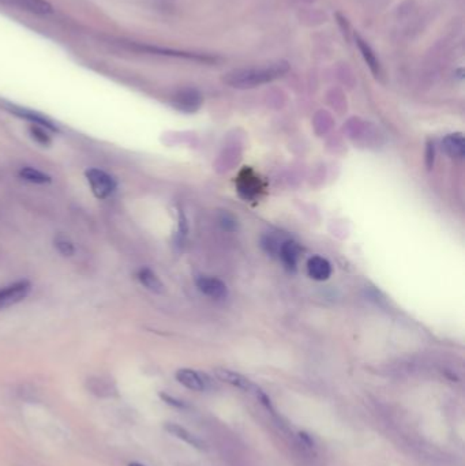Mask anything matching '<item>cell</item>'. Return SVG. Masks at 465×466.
Returning a JSON list of instances; mask_svg holds the SVG:
<instances>
[{
    "instance_id": "1",
    "label": "cell",
    "mask_w": 465,
    "mask_h": 466,
    "mask_svg": "<svg viewBox=\"0 0 465 466\" xmlns=\"http://www.w3.org/2000/svg\"><path fill=\"white\" fill-rule=\"evenodd\" d=\"M288 71L289 65L281 60L262 67L232 70L224 75L223 81L235 89H254L284 77Z\"/></svg>"
},
{
    "instance_id": "2",
    "label": "cell",
    "mask_w": 465,
    "mask_h": 466,
    "mask_svg": "<svg viewBox=\"0 0 465 466\" xmlns=\"http://www.w3.org/2000/svg\"><path fill=\"white\" fill-rule=\"evenodd\" d=\"M85 174L96 198L107 199L108 196H111L116 190L115 179L107 172L97 168H91L89 171H86Z\"/></svg>"
},
{
    "instance_id": "3",
    "label": "cell",
    "mask_w": 465,
    "mask_h": 466,
    "mask_svg": "<svg viewBox=\"0 0 465 466\" xmlns=\"http://www.w3.org/2000/svg\"><path fill=\"white\" fill-rule=\"evenodd\" d=\"M202 103H203V97L201 91L194 87H183L171 99V104L178 111L184 113H196L202 106Z\"/></svg>"
},
{
    "instance_id": "4",
    "label": "cell",
    "mask_w": 465,
    "mask_h": 466,
    "mask_svg": "<svg viewBox=\"0 0 465 466\" xmlns=\"http://www.w3.org/2000/svg\"><path fill=\"white\" fill-rule=\"evenodd\" d=\"M32 284L28 279H21L0 289V311L21 303L30 294Z\"/></svg>"
},
{
    "instance_id": "5",
    "label": "cell",
    "mask_w": 465,
    "mask_h": 466,
    "mask_svg": "<svg viewBox=\"0 0 465 466\" xmlns=\"http://www.w3.org/2000/svg\"><path fill=\"white\" fill-rule=\"evenodd\" d=\"M175 377L180 384L193 392H205L211 384L208 375L201 374L191 368H180L177 371Z\"/></svg>"
},
{
    "instance_id": "6",
    "label": "cell",
    "mask_w": 465,
    "mask_h": 466,
    "mask_svg": "<svg viewBox=\"0 0 465 466\" xmlns=\"http://www.w3.org/2000/svg\"><path fill=\"white\" fill-rule=\"evenodd\" d=\"M197 288L199 289L201 294L215 299V300H223L228 296V287L225 285V282H223L220 278L211 276H201L198 277Z\"/></svg>"
},
{
    "instance_id": "7",
    "label": "cell",
    "mask_w": 465,
    "mask_h": 466,
    "mask_svg": "<svg viewBox=\"0 0 465 466\" xmlns=\"http://www.w3.org/2000/svg\"><path fill=\"white\" fill-rule=\"evenodd\" d=\"M215 377L221 382H225L228 384H231L233 387H237L243 392H250L254 393L257 390L258 386H255L250 379H247L246 377H243L239 372H235L232 370L228 368H215Z\"/></svg>"
},
{
    "instance_id": "8",
    "label": "cell",
    "mask_w": 465,
    "mask_h": 466,
    "mask_svg": "<svg viewBox=\"0 0 465 466\" xmlns=\"http://www.w3.org/2000/svg\"><path fill=\"white\" fill-rule=\"evenodd\" d=\"M1 1L19 7L21 10H25L36 16H48L54 11L52 6L47 0H1Z\"/></svg>"
},
{
    "instance_id": "9",
    "label": "cell",
    "mask_w": 465,
    "mask_h": 466,
    "mask_svg": "<svg viewBox=\"0 0 465 466\" xmlns=\"http://www.w3.org/2000/svg\"><path fill=\"white\" fill-rule=\"evenodd\" d=\"M307 272L308 276L315 281H326L332 276V265L327 259L323 257H311L307 262Z\"/></svg>"
},
{
    "instance_id": "10",
    "label": "cell",
    "mask_w": 465,
    "mask_h": 466,
    "mask_svg": "<svg viewBox=\"0 0 465 466\" xmlns=\"http://www.w3.org/2000/svg\"><path fill=\"white\" fill-rule=\"evenodd\" d=\"M301 253H302V250H301V245L298 243L293 242V240H284L281 244V247H280L279 255L283 260V263L286 265V269L295 272L296 266H298V260L301 257Z\"/></svg>"
},
{
    "instance_id": "11",
    "label": "cell",
    "mask_w": 465,
    "mask_h": 466,
    "mask_svg": "<svg viewBox=\"0 0 465 466\" xmlns=\"http://www.w3.org/2000/svg\"><path fill=\"white\" fill-rule=\"evenodd\" d=\"M164 428L165 431L168 433H171L172 436L178 438L180 440L186 442L187 445L193 446L198 450H205V442L201 440L198 436H196L194 433H191L190 431H187L186 428H183L179 424H175V423H165L164 424Z\"/></svg>"
},
{
    "instance_id": "12",
    "label": "cell",
    "mask_w": 465,
    "mask_h": 466,
    "mask_svg": "<svg viewBox=\"0 0 465 466\" xmlns=\"http://www.w3.org/2000/svg\"><path fill=\"white\" fill-rule=\"evenodd\" d=\"M442 149L452 158H463L465 155V139L463 134H449L442 140Z\"/></svg>"
},
{
    "instance_id": "13",
    "label": "cell",
    "mask_w": 465,
    "mask_h": 466,
    "mask_svg": "<svg viewBox=\"0 0 465 466\" xmlns=\"http://www.w3.org/2000/svg\"><path fill=\"white\" fill-rule=\"evenodd\" d=\"M137 277H138V279H140V282L142 284L143 287L146 289H149L150 292H153V294H162L164 292L165 287H164L162 279L159 278V276L152 269L142 267L138 272Z\"/></svg>"
},
{
    "instance_id": "14",
    "label": "cell",
    "mask_w": 465,
    "mask_h": 466,
    "mask_svg": "<svg viewBox=\"0 0 465 466\" xmlns=\"http://www.w3.org/2000/svg\"><path fill=\"white\" fill-rule=\"evenodd\" d=\"M11 112L14 115H17L19 118L22 119H26V121H32L33 124L36 126H40L45 130H50L52 133H59V128L55 126L52 121L41 115H38L36 112H32V111H28V109H22V108H11Z\"/></svg>"
},
{
    "instance_id": "15",
    "label": "cell",
    "mask_w": 465,
    "mask_h": 466,
    "mask_svg": "<svg viewBox=\"0 0 465 466\" xmlns=\"http://www.w3.org/2000/svg\"><path fill=\"white\" fill-rule=\"evenodd\" d=\"M355 38H357V45H358L359 51L362 52V56L366 60L367 66L370 67L371 72L376 75V78L381 77V65H379V60L376 59V53L360 35H355Z\"/></svg>"
},
{
    "instance_id": "16",
    "label": "cell",
    "mask_w": 465,
    "mask_h": 466,
    "mask_svg": "<svg viewBox=\"0 0 465 466\" xmlns=\"http://www.w3.org/2000/svg\"><path fill=\"white\" fill-rule=\"evenodd\" d=\"M90 393L101 398L112 397L116 394V387L112 382L103 378H93L88 382Z\"/></svg>"
},
{
    "instance_id": "17",
    "label": "cell",
    "mask_w": 465,
    "mask_h": 466,
    "mask_svg": "<svg viewBox=\"0 0 465 466\" xmlns=\"http://www.w3.org/2000/svg\"><path fill=\"white\" fill-rule=\"evenodd\" d=\"M19 177L23 179L25 182L33 183V184H48L52 182L51 176L45 174L41 171H38L36 168H30V167H25L19 171Z\"/></svg>"
},
{
    "instance_id": "18",
    "label": "cell",
    "mask_w": 465,
    "mask_h": 466,
    "mask_svg": "<svg viewBox=\"0 0 465 466\" xmlns=\"http://www.w3.org/2000/svg\"><path fill=\"white\" fill-rule=\"evenodd\" d=\"M240 183H239V191L240 194L247 199V198H252L254 195H257L258 192V183L257 180H251L252 177H250V174L247 172V177H240Z\"/></svg>"
},
{
    "instance_id": "19",
    "label": "cell",
    "mask_w": 465,
    "mask_h": 466,
    "mask_svg": "<svg viewBox=\"0 0 465 466\" xmlns=\"http://www.w3.org/2000/svg\"><path fill=\"white\" fill-rule=\"evenodd\" d=\"M29 131H30L32 138L35 139L37 143H40L41 146H50L52 143L51 135L48 134V131L45 128L36 126V124H32Z\"/></svg>"
},
{
    "instance_id": "20",
    "label": "cell",
    "mask_w": 465,
    "mask_h": 466,
    "mask_svg": "<svg viewBox=\"0 0 465 466\" xmlns=\"http://www.w3.org/2000/svg\"><path fill=\"white\" fill-rule=\"evenodd\" d=\"M55 247L63 257H72L74 253H75V248H74L72 240L65 238V236H57L55 239Z\"/></svg>"
},
{
    "instance_id": "21",
    "label": "cell",
    "mask_w": 465,
    "mask_h": 466,
    "mask_svg": "<svg viewBox=\"0 0 465 466\" xmlns=\"http://www.w3.org/2000/svg\"><path fill=\"white\" fill-rule=\"evenodd\" d=\"M283 242L284 240H280L274 235H267L262 239V247H264L265 251H268L271 255H279V251H280V247H281Z\"/></svg>"
},
{
    "instance_id": "22",
    "label": "cell",
    "mask_w": 465,
    "mask_h": 466,
    "mask_svg": "<svg viewBox=\"0 0 465 466\" xmlns=\"http://www.w3.org/2000/svg\"><path fill=\"white\" fill-rule=\"evenodd\" d=\"M218 223L223 226V229H225V231H228V232H233V231L237 229V221H236V218L233 217L231 213H228L227 210L220 213V216H218Z\"/></svg>"
},
{
    "instance_id": "23",
    "label": "cell",
    "mask_w": 465,
    "mask_h": 466,
    "mask_svg": "<svg viewBox=\"0 0 465 466\" xmlns=\"http://www.w3.org/2000/svg\"><path fill=\"white\" fill-rule=\"evenodd\" d=\"M160 397H162V401H164L165 404H168V405H171V406H174V408H178V409H186V408H187V404H186V402L180 401L178 398L172 397V396H169V394L162 393Z\"/></svg>"
},
{
    "instance_id": "24",
    "label": "cell",
    "mask_w": 465,
    "mask_h": 466,
    "mask_svg": "<svg viewBox=\"0 0 465 466\" xmlns=\"http://www.w3.org/2000/svg\"><path fill=\"white\" fill-rule=\"evenodd\" d=\"M434 155H435V150H434V143L432 142H429L427 143V153H426V160H427V167L431 168L432 164H434Z\"/></svg>"
},
{
    "instance_id": "25",
    "label": "cell",
    "mask_w": 465,
    "mask_h": 466,
    "mask_svg": "<svg viewBox=\"0 0 465 466\" xmlns=\"http://www.w3.org/2000/svg\"><path fill=\"white\" fill-rule=\"evenodd\" d=\"M299 438H301V440H303L304 445H306L307 448H313V446H314V442H313V439H311V436H310L308 433L301 432V433H299Z\"/></svg>"
},
{
    "instance_id": "26",
    "label": "cell",
    "mask_w": 465,
    "mask_h": 466,
    "mask_svg": "<svg viewBox=\"0 0 465 466\" xmlns=\"http://www.w3.org/2000/svg\"><path fill=\"white\" fill-rule=\"evenodd\" d=\"M128 466H146V465H143V464H140V462H131V464H128Z\"/></svg>"
}]
</instances>
